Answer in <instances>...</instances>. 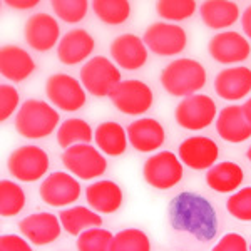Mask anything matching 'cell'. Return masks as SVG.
<instances>
[{
  "label": "cell",
  "mask_w": 251,
  "mask_h": 251,
  "mask_svg": "<svg viewBox=\"0 0 251 251\" xmlns=\"http://www.w3.org/2000/svg\"><path fill=\"white\" fill-rule=\"evenodd\" d=\"M111 251H151V240L143 229L126 228L114 234Z\"/></svg>",
  "instance_id": "1f68e13d"
},
{
  "label": "cell",
  "mask_w": 251,
  "mask_h": 251,
  "mask_svg": "<svg viewBox=\"0 0 251 251\" xmlns=\"http://www.w3.org/2000/svg\"><path fill=\"white\" fill-rule=\"evenodd\" d=\"M92 10L107 25H119L131 15V3L127 0H94Z\"/></svg>",
  "instance_id": "f1b7e54d"
},
{
  "label": "cell",
  "mask_w": 251,
  "mask_h": 251,
  "mask_svg": "<svg viewBox=\"0 0 251 251\" xmlns=\"http://www.w3.org/2000/svg\"><path fill=\"white\" fill-rule=\"evenodd\" d=\"M245 181V171L233 161H223L214 164L206 173V184L216 193H233L240 189Z\"/></svg>",
  "instance_id": "d4e9b609"
},
{
  "label": "cell",
  "mask_w": 251,
  "mask_h": 251,
  "mask_svg": "<svg viewBox=\"0 0 251 251\" xmlns=\"http://www.w3.org/2000/svg\"><path fill=\"white\" fill-rule=\"evenodd\" d=\"M94 139L99 151L111 157L123 156L129 143L127 131L114 121H106V123H100L97 126Z\"/></svg>",
  "instance_id": "484cf974"
},
{
  "label": "cell",
  "mask_w": 251,
  "mask_h": 251,
  "mask_svg": "<svg viewBox=\"0 0 251 251\" xmlns=\"http://www.w3.org/2000/svg\"><path fill=\"white\" fill-rule=\"evenodd\" d=\"M181 163L194 171H206L216 164L220 157V148L211 137L193 136L184 139L177 149Z\"/></svg>",
  "instance_id": "4fadbf2b"
},
{
  "label": "cell",
  "mask_w": 251,
  "mask_h": 251,
  "mask_svg": "<svg viewBox=\"0 0 251 251\" xmlns=\"http://www.w3.org/2000/svg\"><path fill=\"white\" fill-rule=\"evenodd\" d=\"M25 40L30 49L37 52H49L55 47L60 37V27L50 14H34L25 22Z\"/></svg>",
  "instance_id": "9a60e30c"
},
{
  "label": "cell",
  "mask_w": 251,
  "mask_h": 251,
  "mask_svg": "<svg viewBox=\"0 0 251 251\" xmlns=\"http://www.w3.org/2000/svg\"><path fill=\"white\" fill-rule=\"evenodd\" d=\"M226 209L240 221H251V186L238 189L226 201Z\"/></svg>",
  "instance_id": "e575fe53"
},
{
  "label": "cell",
  "mask_w": 251,
  "mask_h": 251,
  "mask_svg": "<svg viewBox=\"0 0 251 251\" xmlns=\"http://www.w3.org/2000/svg\"><path fill=\"white\" fill-rule=\"evenodd\" d=\"M176 123L188 131H201L216 119V104L209 96L194 94L184 97L174 111Z\"/></svg>",
  "instance_id": "30bf717a"
},
{
  "label": "cell",
  "mask_w": 251,
  "mask_h": 251,
  "mask_svg": "<svg viewBox=\"0 0 251 251\" xmlns=\"http://www.w3.org/2000/svg\"><path fill=\"white\" fill-rule=\"evenodd\" d=\"M121 80L119 67L104 55L89 59L80 69V82L86 92L96 97H111Z\"/></svg>",
  "instance_id": "277c9868"
},
{
  "label": "cell",
  "mask_w": 251,
  "mask_h": 251,
  "mask_svg": "<svg viewBox=\"0 0 251 251\" xmlns=\"http://www.w3.org/2000/svg\"><path fill=\"white\" fill-rule=\"evenodd\" d=\"M46 92L52 104L67 112H75L86 104L82 82L69 74H52L46 82Z\"/></svg>",
  "instance_id": "8fae6325"
},
{
  "label": "cell",
  "mask_w": 251,
  "mask_h": 251,
  "mask_svg": "<svg viewBox=\"0 0 251 251\" xmlns=\"http://www.w3.org/2000/svg\"><path fill=\"white\" fill-rule=\"evenodd\" d=\"M111 100L117 111L126 116H143L151 109L154 94L143 80L126 79L121 80L119 86L114 89Z\"/></svg>",
  "instance_id": "9c48e42d"
},
{
  "label": "cell",
  "mask_w": 251,
  "mask_h": 251,
  "mask_svg": "<svg viewBox=\"0 0 251 251\" xmlns=\"http://www.w3.org/2000/svg\"><path fill=\"white\" fill-rule=\"evenodd\" d=\"M96 47V40L84 29L69 30L59 42L57 57L66 66H77L92 54Z\"/></svg>",
  "instance_id": "44dd1931"
},
{
  "label": "cell",
  "mask_w": 251,
  "mask_h": 251,
  "mask_svg": "<svg viewBox=\"0 0 251 251\" xmlns=\"http://www.w3.org/2000/svg\"><path fill=\"white\" fill-rule=\"evenodd\" d=\"M250 251H251V246H250Z\"/></svg>",
  "instance_id": "7bdbcfd3"
},
{
  "label": "cell",
  "mask_w": 251,
  "mask_h": 251,
  "mask_svg": "<svg viewBox=\"0 0 251 251\" xmlns=\"http://www.w3.org/2000/svg\"><path fill=\"white\" fill-rule=\"evenodd\" d=\"M169 220L174 229L209 241L218 233V216L213 204L196 193H179L169 203Z\"/></svg>",
  "instance_id": "6da1fadb"
},
{
  "label": "cell",
  "mask_w": 251,
  "mask_h": 251,
  "mask_svg": "<svg viewBox=\"0 0 251 251\" xmlns=\"http://www.w3.org/2000/svg\"><path fill=\"white\" fill-rule=\"evenodd\" d=\"M243 111H245L246 117H248V121L251 123V97H250L248 100H246L245 104H243Z\"/></svg>",
  "instance_id": "60d3db41"
},
{
  "label": "cell",
  "mask_w": 251,
  "mask_h": 251,
  "mask_svg": "<svg viewBox=\"0 0 251 251\" xmlns=\"http://www.w3.org/2000/svg\"><path fill=\"white\" fill-rule=\"evenodd\" d=\"M59 220L62 228L72 236H79L80 233L91 228H100L102 225L100 214L91 211L86 206H72V208L64 209L59 214Z\"/></svg>",
  "instance_id": "4316f807"
},
{
  "label": "cell",
  "mask_w": 251,
  "mask_h": 251,
  "mask_svg": "<svg viewBox=\"0 0 251 251\" xmlns=\"http://www.w3.org/2000/svg\"><path fill=\"white\" fill-rule=\"evenodd\" d=\"M49 166H50V161H49L47 152L34 144L20 146L7 161L9 173L22 183H35L42 179L44 174L49 171Z\"/></svg>",
  "instance_id": "5b68a950"
},
{
  "label": "cell",
  "mask_w": 251,
  "mask_h": 251,
  "mask_svg": "<svg viewBox=\"0 0 251 251\" xmlns=\"http://www.w3.org/2000/svg\"><path fill=\"white\" fill-rule=\"evenodd\" d=\"M129 144L139 152H152L166 141V131L159 121L152 117H141L127 127Z\"/></svg>",
  "instance_id": "ac0fdd59"
},
{
  "label": "cell",
  "mask_w": 251,
  "mask_h": 251,
  "mask_svg": "<svg viewBox=\"0 0 251 251\" xmlns=\"http://www.w3.org/2000/svg\"><path fill=\"white\" fill-rule=\"evenodd\" d=\"M241 25H243V32L246 34V37L251 39V5L246 7V10L243 12Z\"/></svg>",
  "instance_id": "ab89813d"
},
{
  "label": "cell",
  "mask_w": 251,
  "mask_h": 251,
  "mask_svg": "<svg viewBox=\"0 0 251 251\" xmlns=\"http://www.w3.org/2000/svg\"><path fill=\"white\" fill-rule=\"evenodd\" d=\"M50 7L55 15L67 24L80 22L89 12L87 0H54L50 2Z\"/></svg>",
  "instance_id": "836d02e7"
},
{
  "label": "cell",
  "mask_w": 251,
  "mask_h": 251,
  "mask_svg": "<svg viewBox=\"0 0 251 251\" xmlns=\"http://www.w3.org/2000/svg\"><path fill=\"white\" fill-rule=\"evenodd\" d=\"M19 92L10 84H2L0 86V121H7L14 114L15 109L19 107Z\"/></svg>",
  "instance_id": "d590c367"
},
{
  "label": "cell",
  "mask_w": 251,
  "mask_h": 251,
  "mask_svg": "<svg viewBox=\"0 0 251 251\" xmlns=\"http://www.w3.org/2000/svg\"><path fill=\"white\" fill-rule=\"evenodd\" d=\"M111 57L124 71H137L148 60V47L137 35L123 34L112 40Z\"/></svg>",
  "instance_id": "e0dca14e"
},
{
  "label": "cell",
  "mask_w": 251,
  "mask_h": 251,
  "mask_svg": "<svg viewBox=\"0 0 251 251\" xmlns=\"http://www.w3.org/2000/svg\"><path fill=\"white\" fill-rule=\"evenodd\" d=\"M25 206V193L14 181H0V214L3 218L17 216Z\"/></svg>",
  "instance_id": "f546056e"
},
{
  "label": "cell",
  "mask_w": 251,
  "mask_h": 251,
  "mask_svg": "<svg viewBox=\"0 0 251 251\" xmlns=\"http://www.w3.org/2000/svg\"><path fill=\"white\" fill-rule=\"evenodd\" d=\"M114 234L104 228H91L77 236L79 251H111Z\"/></svg>",
  "instance_id": "d6a6232c"
},
{
  "label": "cell",
  "mask_w": 251,
  "mask_h": 251,
  "mask_svg": "<svg viewBox=\"0 0 251 251\" xmlns=\"http://www.w3.org/2000/svg\"><path fill=\"white\" fill-rule=\"evenodd\" d=\"M183 163L171 151H161L151 156L143 166V176L151 188L166 191L183 179Z\"/></svg>",
  "instance_id": "8992f818"
},
{
  "label": "cell",
  "mask_w": 251,
  "mask_h": 251,
  "mask_svg": "<svg viewBox=\"0 0 251 251\" xmlns=\"http://www.w3.org/2000/svg\"><path fill=\"white\" fill-rule=\"evenodd\" d=\"M0 251H32V248L25 238H20L17 234H2Z\"/></svg>",
  "instance_id": "74e56055"
},
{
  "label": "cell",
  "mask_w": 251,
  "mask_h": 251,
  "mask_svg": "<svg viewBox=\"0 0 251 251\" xmlns=\"http://www.w3.org/2000/svg\"><path fill=\"white\" fill-rule=\"evenodd\" d=\"M208 50L216 62L229 66V64H240L248 59L251 47L248 39L243 37L240 32L225 30L209 40Z\"/></svg>",
  "instance_id": "5bb4252c"
},
{
  "label": "cell",
  "mask_w": 251,
  "mask_h": 251,
  "mask_svg": "<svg viewBox=\"0 0 251 251\" xmlns=\"http://www.w3.org/2000/svg\"><path fill=\"white\" fill-rule=\"evenodd\" d=\"M143 40L152 54L161 57H171L183 52L188 44L186 30L177 24L154 22L144 30Z\"/></svg>",
  "instance_id": "52a82bcc"
},
{
  "label": "cell",
  "mask_w": 251,
  "mask_h": 251,
  "mask_svg": "<svg viewBox=\"0 0 251 251\" xmlns=\"http://www.w3.org/2000/svg\"><path fill=\"white\" fill-rule=\"evenodd\" d=\"M86 200L96 213L112 214L119 211V208L123 206L124 193L121 186L116 184L114 181L102 179L87 186Z\"/></svg>",
  "instance_id": "603a6c76"
},
{
  "label": "cell",
  "mask_w": 251,
  "mask_h": 251,
  "mask_svg": "<svg viewBox=\"0 0 251 251\" xmlns=\"http://www.w3.org/2000/svg\"><path fill=\"white\" fill-rule=\"evenodd\" d=\"M216 131L221 139L231 144H240L251 137V123L243 106H226L216 117Z\"/></svg>",
  "instance_id": "ffe728a7"
},
{
  "label": "cell",
  "mask_w": 251,
  "mask_h": 251,
  "mask_svg": "<svg viewBox=\"0 0 251 251\" xmlns=\"http://www.w3.org/2000/svg\"><path fill=\"white\" fill-rule=\"evenodd\" d=\"M39 193L46 204L60 208V206H69L75 203L80 198L82 189H80L79 181L71 173L55 171L49 174L42 181Z\"/></svg>",
  "instance_id": "7c38bea8"
},
{
  "label": "cell",
  "mask_w": 251,
  "mask_h": 251,
  "mask_svg": "<svg viewBox=\"0 0 251 251\" xmlns=\"http://www.w3.org/2000/svg\"><path fill=\"white\" fill-rule=\"evenodd\" d=\"M62 163L69 173L79 179H96L107 169V161L99 149L91 144H75L64 151Z\"/></svg>",
  "instance_id": "ba28073f"
},
{
  "label": "cell",
  "mask_w": 251,
  "mask_h": 251,
  "mask_svg": "<svg viewBox=\"0 0 251 251\" xmlns=\"http://www.w3.org/2000/svg\"><path fill=\"white\" fill-rule=\"evenodd\" d=\"M198 10V3L194 0H159L156 2V12L161 19L169 22H181L193 17Z\"/></svg>",
  "instance_id": "4dcf8cb0"
},
{
  "label": "cell",
  "mask_w": 251,
  "mask_h": 251,
  "mask_svg": "<svg viewBox=\"0 0 251 251\" xmlns=\"http://www.w3.org/2000/svg\"><path fill=\"white\" fill-rule=\"evenodd\" d=\"M5 3L15 10H30L39 5V0H5Z\"/></svg>",
  "instance_id": "f35d334b"
},
{
  "label": "cell",
  "mask_w": 251,
  "mask_h": 251,
  "mask_svg": "<svg viewBox=\"0 0 251 251\" xmlns=\"http://www.w3.org/2000/svg\"><path fill=\"white\" fill-rule=\"evenodd\" d=\"M35 71L32 55L19 46H3L0 49V72L12 82L29 79Z\"/></svg>",
  "instance_id": "7402d4cb"
},
{
  "label": "cell",
  "mask_w": 251,
  "mask_h": 251,
  "mask_svg": "<svg viewBox=\"0 0 251 251\" xmlns=\"http://www.w3.org/2000/svg\"><path fill=\"white\" fill-rule=\"evenodd\" d=\"M211 251H250L248 241L238 233H228L216 243Z\"/></svg>",
  "instance_id": "8d00e7d4"
},
{
  "label": "cell",
  "mask_w": 251,
  "mask_h": 251,
  "mask_svg": "<svg viewBox=\"0 0 251 251\" xmlns=\"http://www.w3.org/2000/svg\"><path fill=\"white\" fill-rule=\"evenodd\" d=\"M94 139V132L87 121L80 117H71L64 121L57 129V143L64 151L75 144H91Z\"/></svg>",
  "instance_id": "83f0119b"
},
{
  "label": "cell",
  "mask_w": 251,
  "mask_h": 251,
  "mask_svg": "<svg viewBox=\"0 0 251 251\" xmlns=\"http://www.w3.org/2000/svg\"><path fill=\"white\" fill-rule=\"evenodd\" d=\"M206 69L194 59L183 57L169 62L161 72V84L169 96L189 97L206 86Z\"/></svg>",
  "instance_id": "7a4b0ae2"
},
{
  "label": "cell",
  "mask_w": 251,
  "mask_h": 251,
  "mask_svg": "<svg viewBox=\"0 0 251 251\" xmlns=\"http://www.w3.org/2000/svg\"><path fill=\"white\" fill-rule=\"evenodd\" d=\"M246 156H248V159H250V163H251V146L248 148V152H246Z\"/></svg>",
  "instance_id": "b9f144b4"
},
{
  "label": "cell",
  "mask_w": 251,
  "mask_h": 251,
  "mask_svg": "<svg viewBox=\"0 0 251 251\" xmlns=\"http://www.w3.org/2000/svg\"><path fill=\"white\" fill-rule=\"evenodd\" d=\"M201 19L209 29L223 30L231 27L240 19V7L231 0H206L200 9Z\"/></svg>",
  "instance_id": "cb8c5ba5"
},
{
  "label": "cell",
  "mask_w": 251,
  "mask_h": 251,
  "mask_svg": "<svg viewBox=\"0 0 251 251\" xmlns=\"http://www.w3.org/2000/svg\"><path fill=\"white\" fill-rule=\"evenodd\" d=\"M59 126V114L50 104L39 99H27L15 116V129L27 139L50 136Z\"/></svg>",
  "instance_id": "3957f363"
},
{
  "label": "cell",
  "mask_w": 251,
  "mask_h": 251,
  "mask_svg": "<svg viewBox=\"0 0 251 251\" xmlns=\"http://www.w3.org/2000/svg\"><path fill=\"white\" fill-rule=\"evenodd\" d=\"M214 89L221 99L240 100L251 92V69L233 66L223 69L214 79Z\"/></svg>",
  "instance_id": "d6986e66"
},
{
  "label": "cell",
  "mask_w": 251,
  "mask_h": 251,
  "mask_svg": "<svg viewBox=\"0 0 251 251\" xmlns=\"http://www.w3.org/2000/svg\"><path fill=\"white\" fill-rule=\"evenodd\" d=\"M20 233L29 240L32 245L46 246L54 243L60 236L62 225L60 220L52 213H34L25 216L19 223Z\"/></svg>",
  "instance_id": "2e32d148"
}]
</instances>
